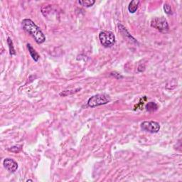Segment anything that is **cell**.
I'll use <instances>...</instances> for the list:
<instances>
[{
	"mask_svg": "<svg viewBox=\"0 0 182 182\" xmlns=\"http://www.w3.org/2000/svg\"><path fill=\"white\" fill-rule=\"evenodd\" d=\"M22 25L23 29L31 35L38 44H41L45 41V35L32 20L29 19H24L22 22Z\"/></svg>",
	"mask_w": 182,
	"mask_h": 182,
	"instance_id": "obj_1",
	"label": "cell"
},
{
	"mask_svg": "<svg viewBox=\"0 0 182 182\" xmlns=\"http://www.w3.org/2000/svg\"><path fill=\"white\" fill-rule=\"evenodd\" d=\"M110 101L111 98L107 94H97L89 98L88 101V105L90 107H95L107 104Z\"/></svg>",
	"mask_w": 182,
	"mask_h": 182,
	"instance_id": "obj_2",
	"label": "cell"
},
{
	"mask_svg": "<svg viewBox=\"0 0 182 182\" xmlns=\"http://www.w3.org/2000/svg\"><path fill=\"white\" fill-rule=\"evenodd\" d=\"M99 39L101 44L105 48L111 47L115 43V36L112 31H103L100 33Z\"/></svg>",
	"mask_w": 182,
	"mask_h": 182,
	"instance_id": "obj_3",
	"label": "cell"
},
{
	"mask_svg": "<svg viewBox=\"0 0 182 182\" xmlns=\"http://www.w3.org/2000/svg\"><path fill=\"white\" fill-rule=\"evenodd\" d=\"M151 26L162 33L167 32L169 29L167 21L164 17H156L153 19L151 22Z\"/></svg>",
	"mask_w": 182,
	"mask_h": 182,
	"instance_id": "obj_4",
	"label": "cell"
},
{
	"mask_svg": "<svg viewBox=\"0 0 182 182\" xmlns=\"http://www.w3.org/2000/svg\"><path fill=\"white\" fill-rule=\"evenodd\" d=\"M141 127L149 133H157L160 130V125L155 121H145L141 124Z\"/></svg>",
	"mask_w": 182,
	"mask_h": 182,
	"instance_id": "obj_5",
	"label": "cell"
},
{
	"mask_svg": "<svg viewBox=\"0 0 182 182\" xmlns=\"http://www.w3.org/2000/svg\"><path fill=\"white\" fill-rule=\"evenodd\" d=\"M3 165L4 168L10 172H15L18 169V164L14 159L10 158H7L3 162Z\"/></svg>",
	"mask_w": 182,
	"mask_h": 182,
	"instance_id": "obj_6",
	"label": "cell"
},
{
	"mask_svg": "<svg viewBox=\"0 0 182 182\" xmlns=\"http://www.w3.org/2000/svg\"><path fill=\"white\" fill-rule=\"evenodd\" d=\"M27 48H28V50H29V52L30 55H31V58H32L34 60V61L37 62L38 60H39V58H40V56H39V54H38L37 52L36 51V50L34 49V48L32 47V46H31L30 43H27Z\"/></svg>",
	"mask_w": 182,
	"mask_h": 182,
	"instance_id": "obj_7",
	"label": "cell"
},
{
	"mask_svg": "<svg viewBox=\"0 0 182 182\" xmlns=\"http://www.w3.org/2000/svg\"><path fill=\"white\" fill-rule=\"evenodd\" d=\"M139 1H136V0H133L129 4L128 6V10L130 13L133 14L134 13L136 10H137L138 7H139Z\"/></svg>",
	"mask_w": 182,
	"mask_h": 182,
	"instance_id": "obj_8",
	"label": "cell"
},
{
	"mask_svg": "<svg viewBox=\"0 0 182 182\" xmlns=\"http://www.w3.org/2000/svg\"><path fill=\"white\" fill-rule=\"evenodd\" d=\"M158 109V105L154 102H149L146 105V110L149 112H154Z\"/></svg>",
	"mask_w": 182,
	"mask_h": 182,
	"instance_id": "obj_9",
	"label": "cell"
},
{
	"mask_svg": "<svg viewBox=\"0 0 182 182\" xmlns=\"http://www.w3.org/2000/svg\"><path fill=\"white\" fill-rule=\"evenodd\" d=\"M78 3L83 7H90L95 4V1H94V0H80V1H78Z\"/></svg>",
	"mask_w": 182,
	"mask_h": 182,
	"instance_id": "obj_10",
	"label": "cell"
},
{
	"mask_svg": "<svg viewBox=\"0 0 182 182\" xmlns=\"http://www.w3.org/2000/svg\"><path fill=\"white\" fill-rule=\"evenodd\" d=\"M7 44L9 46V48H10V55L14 56L16 55V51L14 49V43L13 41H12V39L10 37L7 38Z\"/></svg>",
	"mask_w": 182,
	"mask_h": 182,
	"instance_id": "obj_11",
	"label": "cell"
},
{
	"mask_svg": "<svg viewBox=\"0 0 182 182\" xmlns=\"http://www.w3.org/2000/svg\"><path fill=\"white\" fill-rule=\"evenodd\" d=\"M78 90H80V88H77L75 90H73L72 92H71V90H64L63 92H61L60 93V96H67L68 95H71V94H73L75 92H77Z\"/></svg>",
	"mask_w": 182,
	"mask_h": 182,
	"instance_id": "obj_12",
	"label": "cell"
},
{
	"mask_svg": "<svg viewBox=\"0 0 182 182\" xmlns=\"http://www.w3.org/2000/svg\"><path fill=\"white\" fill-rule=\"evenodd\" d=\"M164 10L165 13L167 14H172V9H171V6L169 4H164Z\"/></svg>",
	"mask_w": 182,
	"mask_h": 182,
	"instance_id": "obj_13",
	"label": "cell"
},
{
	"mask_svg": "<svg viewBox=\"0 0 182 182\" xmlns=\"http://www.w3.org/2000/svg\"><path fill=\"white\" fill-rule=\"evenodd\" d=\"M21 149H22V147L21 146H14L10 149H9V150L11 151H13V152H19V151H20Z\"/></svg>",
	"mask_w": 182,
	"mask_h": 182,
	"instance_id": "obj_14",
	"label": "cell"
},
{
	"mask_svg": "<svg viewBox=\"0 0 182 182\" xmlns=\"http://www.w3.org/2000/svg\"><path fill=\"white\" fill-rule=\"evenodd\" d=\"M110 75H113V76L115 77V78H117V79H120V78H123V77H122V75H120V74L117 73H116V72H113V73H110Z\"/></svg>",
	"mask_w": 182,
	"mask_h": 182,
	"instance_id": "obj_15",
	"label": "cell"
},
{
	"mask_svg": "<svg viewBox=\"0 0 182 182\" xmlns=\"http://www.w3.org/2000/svg\"><path fill=\"white\" fill-rule=\"evenodd\" d=\"M33 180H31V179H29V180H27V181H32Z\"/></svg>",
	"mask_w": 182,
	"mask_h": 182,
	"instance_id": "obj_16",
	"label": "cell"
}]
</instances>
